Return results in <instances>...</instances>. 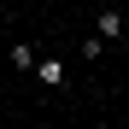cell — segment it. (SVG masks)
I'll list each match as a JSON object with an SVG mask.
<instances>
[{
  "label": "cell",
  "mask_w": 129,
  "mask_h": 129,
  "mask_svg": "<svg viewBox=\"0 0 129 129\" xmlns=\"http://www.w3.org/2000/svg\"><path fill=\"white\" fill-rule=\"evenodd\" d=\"M35 76H41V88H64V82H71V64L59 53H47V59H35Z\"/></svg>",
  "instance_id": "cell-1"
},
{
  "label": "cell",
  "mask_w": 129,
  "mask_h": 129,
  "mask_svg": "<svg viewBox=\"0 0 129 129\" xmlns=\"http://www.w3.org/2000/svg\"><path fill=\"white\" fill-rule=\"evenodd\" d=\"M94 35H100V41H117V35H123V12H117V6H100V12H94Z\"/></svg>",
  "instance_id": "cell-2"
},
{
  "label": "cell",
  "mask_w": 129,
  "mask_h": 129,
  "mask_svg": "<svg viewBox=\"0 0 129 129\" xmlns=\"http://www.w3.org/2000/svg\"><path fill=\"white\" fill-rule=\"evenodd\" d=\"M35 59H41L35 41H18V47H12V64H18V71H35Z\"/></svg>",
  "instance_id": "cell-3"
},
{
  "label": "cell",
  "mask_w": 129,
  "mask_h": 129,
  "mask_svg": "<svg viewBox=\"0 0 129 129\" xmlns=\"http://www.w3.org/2000/svg\"><path fill=\"white\" fill-rule=\"evenodd\" d=\"M82 59H88V64H94V59H106V41H100V35H88V41H82Z\"/></svg>",
  "instance_id": "cell-4"
}]
</instances>
